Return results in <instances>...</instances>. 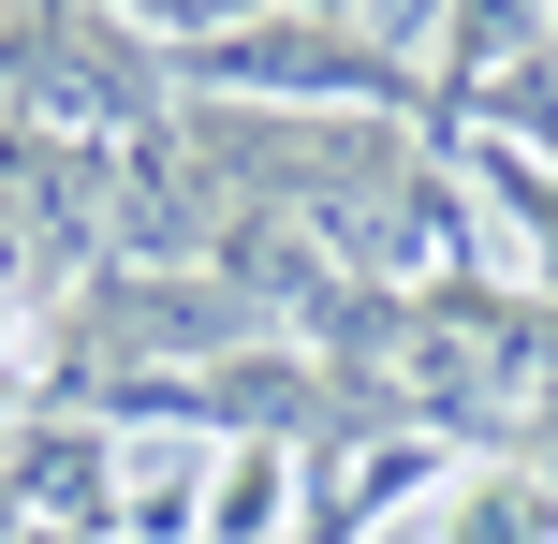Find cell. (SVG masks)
Returning <instances> with one entry per match:
<instances>
[{
  "label": "cell",
  "instance_id": "obj_1",
  "mask_svg": "<svg viewBox=\"0 0 558 544\" xmlns=\"http://www.w3.org/2000/svg\"><path fill=\"white\" fill-rule=\"evenodd\" d=\"M456 544H544V486L471 471V486H456Z\"/></svg>",
  "mask_w": 558,
  "mask_h": 544
},
{
  "label": "cell",
  "instance_id": "obj_2",
  "mask_svg": "<svg viewBox=\"0 0 558 544\" xmlns=\"http://www.w3.org/2000/svg\"><path fill=\"white\" fill-rule=\"evenodd\" d=\"M133 15H162V29H206V15H235V0H133Z\"/></svg>",
  "mask_w": 558,
  "mask_h": 544
}]
</instances>
